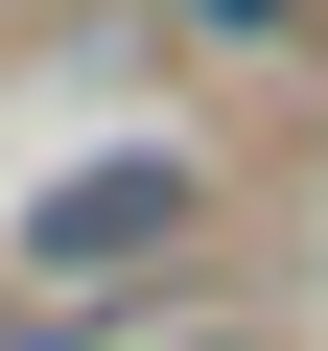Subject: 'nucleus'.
I'll return each mask as SVG.
<instances>
[{
    "mask_svg": "<svg viewBox=\"0 0 328 351\" xmlns=\"http://www.w3.org/2000/svg\"><path fill=\"white\" fill-rule=\"evenodd\" d=\"M141 234H188V164H71L47 188V281H141Z\"/></svg>",
    "mask_w": 328,
    "mask_h": 351,
    "instance_id": "1",
    "label": "nucleus"
},
{
    "mask_svg": "<svg viewBox=\"0 0 328 351\" xmlns=\"http://www.w3.org/2000/svg\"><path fill=\"white\" fill-rule=\"evenodd\" d=\"M188 351H235V328H188Z\"/></svg>",
    "mask_w": 328,
    "mask_h": 351,
    "instance_id": "2",
    "label": "nucleus"
}]
</instances>
